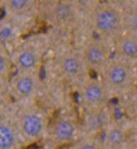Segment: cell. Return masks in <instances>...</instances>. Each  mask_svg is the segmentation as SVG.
Instances as JSON below:
<instances>
[{
  "mask_svg": "<svg viewBox=\"0 0 137 149\" xmlns=\"http://www.w3.org/2000/svg\"><path fill=\"white\" fill-rule=\"evenodd\" d=\"M91 24L95 31L106 38L117 36L124 25L123 19L115 8H98L92 15Z\"/></svg>",
  "mask_w": 137,
  "mask_h": 149,
  "instance_id": "cell-1",
  "label": "cell"
},
{
  "mask_svg": "<svg viewBox=\"0 0 137 149\" xmlns=\"http://www.w3.org/2000/svg\"><path fill=\"white\" fill-rule=\"evenodd\" d=\"M101 72L103 83L109 91H123L129 86L131 81L130 70L122 62L110 61Z\"/></svg>",
  "mask_w": 137,
  "mask_h": 149,
  "instance_id": "cell-2",
  "label": "cell"
},
{
  "mask_svg": "<svg viewBox=\"0 0 137 149\" xmlns=\"http://www.w3.org/2000/svg\"><path fill=\"white\" fill-rule=\"evenodd\" d=\"M59 68L63 76L72 81L85 78L89 69L82 54L75 52H67L62 54L59 61Z\"/></svg>",
  "mask_w": 137,
  "mask_h": 149,
  "instance_id": "cell-3",
  "label": "cell"
},
{
  "mask_svg": "<svg viewBox=\"0 0 137 149\" xmlns=\"http://www.w3.org/2000/svg\"><path fill=\"white\" fill-rule=\"evenodd\" d=\"M108 91L102 81L88 80L83 85L80 96L84 106L90 110L101 109L108 101Z\"/></svg>",
  "mask_w": 137,
  "mask_h": 149,
  "instance_id": "cell-4",
  "label": "cell"
},
{
  "mask_svg": "<svg viewBox=\"0 0 137 149\" xmlns=\"http://www.w3.org/2000/svg\"><path fill=\"white\" fill-rule=\"evenodd\" d=\"M83 57L89 69L94 70H102L110 63V51L108 47L99 40L87 43L84 48Z\"/></svg>",
  "mask_w": 137,
  "mask_h": 149,
  "instance_id": "cell-5",
  "label": "cell"
},
{
  "mask_svg": "<svg viewBox=\"0 0 137 149\" xmlns=\"http://www.w3.org/2000/svg\"><path fill=\"white\" fill-rule=\"evenodd\" d=\"M78 10L71 0H57L55 1L51 8L49 16L52 21L59 26L70 24L75 19Z\"/></svg>",
  "mask_w": 137,
  "mask_h": 149,
  "instance_id": "cell-6",
  "label": "cell"
},
{
  "mask_svg": "<svg viewBox=\"0 0 137 149\" xmlns=\"http://www.w3.org/2000/svg\"><path fill=\"white\" fill-rule=\"evenodd\" d=\"M20 129L22 134L26 139L31 141L38 140L44 132V120L38 113H27L21 119Z\"/></svg>",
  "mask_w": 137,
  "mask_h": 149,
  "instance_id": "cell-7",
  "label": "cell"
},
{
  "mask_svg": "<svg viewBox=\"0 0 137 149\" xmlns=\"http://www.w3.org/2000/svg\"><path fill=\"white\" fill-rule=\"evenodd\" d=\"M39 86V80L36 73L20 72L16 76L13 84L15 95L19 98H29L36 92Z\"/></svg>",
  "mask_w": 137,
  "mask_h": 149,
  "instance_id": "cell-8",
  "label": "cell"
},
{
  "mask_svg": "<svg viewBox=\"0 0 137 149\" xmlns=\"http://www.w3.org/2000/svg\"><path fill=\"white\" fill-rule=\"evenodd\" d=\"M40 54L34 48L21 49L15 56V64L20 72L36 73L40 65Z\"/></svg>",
  "mask_w": 137,
  "mask_h": 149,
  "instance_id": "cell-9",
  "label": "cell"
},
{
  "mask_svg": "<svg viewBox=\"0 0 137 149\" xmlns=\"http://www.w3.org/2000/svg\"><path fill=\"white\" fill-rule=\"evenodd\" d=\"M75 134L76 127L75 123L71 120L65 118L58 120L52 130L53 139L60 144H67L72 142Z\"/></svg>",
  "mask_w": 137,
  "mask_h": 149,
  "instance_id": "cell-10",
  "label": "cell"
},
{
  "mask_svg": "<svg viewBox=\"0 0 137 149\" xmlns=\"http://www.w3.org/2000/svg\"><path fill=\"white\" fill-rule=\"evenodd\" d=\"M116 49L118 54L125 59H137V36L131 34L120 37Z\"/></svg>",
  "mask_w": 137,
  "mask_h": 149,
  "instance_id": "cell-11",
  "label": "cell"
},
{
  "mask_svg": "<svg viewBox=\"0 0 137 149\" xmlns=\"http://www.w3.org/2000/svg\"><path fill=\"white\" fill-rule=\"evenodd\" d=\"M91 112L86 117V127L89 131L98 132L105 126L107 122V116L101 109L90 110Z\"/></svg>",
  "mask_w": 137,
  "mask_h": 149,
  "instance_id": "cell-12",
  "label": "cell"
},
{
  "mask_svg": "<svg viewBox=\"0 0 137 149\" xmlns=\"http://www.w3.org/2000/svg\"><path fill=\"white\" fill-rule=\"evenodd\" d=\"M34 3L35 0H6L8 9L17 15L25 14L31 11Z\"/></svg>",
  "mask_w": 137,
  "mask_h": 149,
  "instance_id": "cell-13",
  "label": "cell"
},
{
  "mask_svg": "<svg viewBox=\"0 0 137 149\" xmlns=\"http://www.w3.org/2000/svg\"><path fill=\"white\" fill-rule=\"evenodd\" d=\"M0 148L2 149L12 148L15 144V134L12 127L3 123L0 127Z\"/></svg>",
  "mask_w": 137,
  "mask_h": 149,
  "instance_id": "cell-14",
  "label": "cell"
},
{
  "mask_svg": "<svg viewBox=\"0 0 137 149\" xmlns=\"http://www.w3.org/2000/svg\"><path fill=\"white\" fill-rule=\"evenodd\" d=\"M105 141L108 146L111 148H119L123 145L125 141V134L122 129L112 127L107 131Z\"/></svg>",
  "mask_w": 137,
  "mask_h": 149,
  "instance_id": "cell-15",
  "label": "cell"
},
{
  "mask_svg": "<svg viewBox=\"0 0 137 149\" xmlns=\"http://www.w3.org/2000/svg\"><path fill=\"white\" fill-rule=\"evenodd\" d=\"M123 24L124 26L131 34L137 36V9L126 14V16L124 18Z\"/></svg>",
  "mask_w": 137,
  "mask_h": 149,
  "instance_id": "cell-16",
  "label": "cell"
},
{
  "mask_svg": "<svg viewBox=\"0 0 137 149\" xmlns=\"http://www.w3.org/2000/svg\"><path fill=\"white\" fill-rule=\"evenodd\" d=\"M13 29L11 27H8V26H3L1 29V39L3 41H7L11 39V37L13 36Z\"/></svg>",
  "mask_w": 137,
  "mask_h": 149,
  "instance_id": "cell-17",
  "label": "cell"
},
{
  "mask_svg": "<svg viewBox=\"0 0 137 149\" xmlns=\"http://www.w3.org/2000/svg\"><path fill=\"white\" fill-rule=\"evenodd\" d=\"M73 2L75 5L78 12L87 9L91 3V0H73Z\"/></svg>",
  "mask_w": 137,
  "mask_h": 149,
  "instance_id": "cell-18",
  "label": "cell"
},
{
  "mask_svg": "<svg viewBox=\"0 0 137 149\" xmlns=\"http://www.w3.org/2000/svg\"><path fill=\"white\" fill-rule=\"evenodd\" d=\"M8 59L4 56L2 55L1 56V73L2 74H5L8 70Z\"/></svg>",
  "mask_w": 137,
  "mask_h": 149,
  "instance_id": "cell-19",
  "label": "cell"
},
{
  "mask_svg": "<svg viewBox=\"0 0 137 149\" xmlns=\"http://www.w3.org/2000/svg\"><path fill=\"white\" fill-rule=\"evenodd\" d=\"M108 3L111 4V5H121V4H124L125 3L127 2V0H107Z\"/></svg>",
  "mask_w": 137,
  "mask_h": 149,
  "instance_id": "cell-20",
  "label": "cell"
},
{
  "mask_svg": "<svg viewBox=\"0 0 137 149\" xmlns=\"http://www.w3.org/2000/svg\"><path fill=\"white\" fill-rule=\"evenodd\" d=\"M53 1H57V0H53Z\"/></svg>",
  "mask_w": 137,
  "mask_h": 149,
  "instance_id": "cell-21",
  "label": "cell"
}]
</instances>
